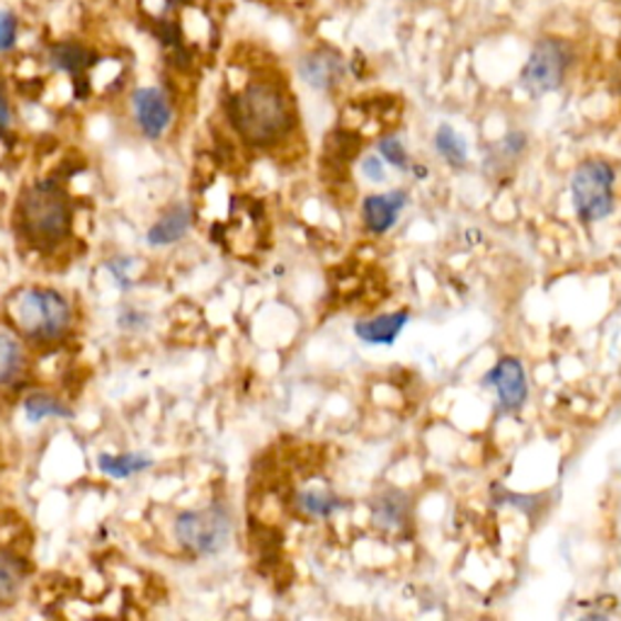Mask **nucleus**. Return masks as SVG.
I'll return each instance as SVG.
<instances>
[{"label":"nucleus","instance_id":"nucleus-2","mask_svg":"<svg viewBox=\"0 0 621 621\" xmlns=\"http://www.w3.org/2000/svg\"><path fill=\"white\" fill-rule=\"evenodd\" d=\"M18 226L34 246H56L71 231V201L54 180L34 183L18 201Z\"/></svg>","mask_w":621,"mask_h":621},{"label":"nucleus","instance_id":"nucleus-25","mask_svg":"<svg viewBox=\"0 0 621 621\" xmlns=\"http://www.w3.org/2000/svg\"><path fill=\"white\" fill-rule=\"evenodd\" d=\"M413 3H442V0H413Z\"/></svg>","mask_w":621,"mask_h":621},{"label":"nucleus","instance_id":"nucleus-5","mask_svg":"<svg viewBox=\"0 0 621 621\" xmlns=\"http://www.w3.org/2000/svg\"><path fill=\"white\" fill-rule=\"evenodd\" d=\"M234 525L221 505L205 510H185L175 519V537L183 549L197 556H217L231 541Z\"/></svg>","mask_w":621,"mask_h":621},{"label":"nucleus","instance_id":"nucleus-9","mask_svg":"<svg viewBox=\"0 0 621 621\" xmlns=\"http://www.w3.org/2000/svg\"><path fill=\"white\" fill-rule=\"evenodd\" d=\"M408 205V195L403 189H391L386 195H370L362 201V221L366 231L382 236L394 228L403 207Z\"/></svg>","mask_w":621,"mask_h":621},{"label":"nucleus","instance_id":"nucleus-17","mask_svg":"<svg viewBox=\"0 0 621 621\" xmlns=\"http://www.w3.org/2000/svg\"><path fill=\"white\" fill-rule=\"evenodd\" d=\"M49 63H52L54 71L81 75L93 63V56L87 49L79 44H56L52 52H49Z\"/></svg>","mask_w":621,"mask_h":621},{"label":"nucleus","instance_id":"nucleus-15","mask_svg":"<svg viewBox=\"0 0 621 621\" xmlns=\"http://www.w3.org/2000/svg\"><path fill=\"white\" fill-rule=\"evenodd\" d=\"M22 415H24V421L37 425V423L49 421V417H71L73 413L69 405L61 403L56 396L44 394V391H37V394H30L22 401Z\"/></svg>","mask_w":621,"mask_h":621},{"label":"nucleus","instance_id":"nucleus-23","mask_svg":"<svg viewBox=\"0 0 621 621\" xmlns=\"http://www.w3.org/2000/svg\"><path fill=\"white\" fill-rule=\"evenodd\" d=\"M362 173L366 175V180H372V183H384L386 180L384 161L379 158V156L362 158Z\"/></svg>","mask_w":621,"mask_h":621},{"label":"nucleus","instance_id":"nucleus-13","mask_svg":"<svg viewBox=\"0 0 621 621\" xmlns=\"http://www.w3.org/2000/svg\"><path fill=\"white\" fill-rule=\"evenodd\" d=\"M24 578H28V566L20 556L0 551V610H8L20 600Z\"/></svg>","mask_w":621,"mask_h":621},{"label":"nucleus","instance_id":"nucleus-18","mask_svg":"<svg viewBox=\"0 0 621 621\" xmlns=\"http://www.w3.org/2000/svg\"><path fill=\"white\" fill-rule=\"evenodd\" d=\"M24 370V352L20 340L10 333H0V386L12 384Z\"/></svg>","mask_w":621,"mask_h":621},{"label":"nucleus","instance_id":"nucleus-12","mask_svg":"<svg viewBox=\"0 0 621 621\" xmlns=\"http://www.w3.org/2000/svg\"><path fill=\"white\" fill-rule=\"evenodd\" d=\"M299 73L315 91H331L342 79V61L333 52H311L301 59Z\"/></svg>","mask_w":621,"mask_h":621},{"label":"nucleus","instance_id":"nucleus-14","mask_svg":"<svg viewBox=\"0 0 621 621\" xmlns=\"http://www.w3.org/2000/svg\"><path fill=\"white\" fill-rule=\"evenodd\" d=\"M154 466V459L144 452H124V454H100L97 468L110 478H132L136 474H144Z\"/></svg>","mask_w":621,"mask_h":621},{"label":"nucleus","instance_id":"nucleus-21","mask_svg":"<svg viewBox=\"0 0 621 621\" xmlns=\"http://www.w3.org/2000/svg\"><path fill=\"white\" fill-rule=\"evenodd\" d=\"M405 505L399 503V496H386L376 503V522L384 527H399L403 522Z\"/></svg>","mask_w":621,"mask_h":621},{"label":"nucleus","instance_id":"nucleus-19","mask_svg":"<svg viewBox=\"0 0 621 621\" xmlns=\"http://www.w3.org/2000/svg\"><path fill=\"white\" fill-rule=\"evenodd\" d=\"M299 510L309 517H331L338 510L345 508L340 498L331 496V493H319V490H307L299 496Z\"/></svg>","mask_w":621,"mask_h":621},{"label":"nucleus","instance_id":"nucleus-3","mask_svg":"<svg viewBox=\"0 0 621 621\" xmlns=\"http://www.w3.org/2000/svg\"><path fill=\"white\" fill-rule=\"evenodd\" d=\"M12 323L18 331L34 342H54L69 333L71 303L54 289L20 291L10 307Z\"/></svg>","mask_w":621,"mask_h":621},{"label":"nucleus","instance_id":"nucleus-22","mask_svg":"<svg viewBox=\"0 0 621 621\" xmlns=\"http://www.w3.org/2000/svg\"><path fill=\"white\" fill-rule=\"evenodd\" d=\"M18 34H20V22H18V18L12 15L10 10L0 12V54L12 52V49H15Z\"/></svg>","mask_w":621,"mask_h":621},{"label":"nucleus","instance_id":"nucleus-16","mask_svg":"<svg viewBox=\"0 0 621 621\" xmlns=\"http://www.w3.org/2000/svg\"><path fill=\"white\" fill-rule=\"evenodd\" d=\"M435 148L437 154L445 158L452 168H464L468 161V146L466 138L449 124H442L435 132Z\"/></svg>","mask_w":621,"mask_h":621},{"label":"nucleus","instance_id":"nucleus-1","mask_svg":"<svg viewBox=\"0 0 621 621\" xmlns=\"http://www.w3.org/2000/svg\"><path fill=\"white\" fill-rule=\"evenodd\" d=\"M234 130L250 146H272L291 130V107L282 87L256 81L240 91L228 105Z\"/></svg>","mask_w":621,"mask_h":621},{"label":"nucleus","instance_id":"nucleus-8","mask_svg":"<svg viewBox=\"0 0 621 621\" xmlns=\"http://www.w3.org/2000/svg\"><path fill=\"white\" fill-rule=\"evenodd\" d=\"M486 384L496 389L498 401L505 411H519L529 396V384H527V372L522 362L517 358H500L496 366L488 372Z\"/></svg>","mask_w":621,"mask_h":621},{"label":"nucleus","instance_id":"nucleus-7","mask_svg":"<svg viewBox=\"0 0 621 621\" xmlns=\"http://www.w3.org/2000/svg\"><path fill=\"white\" fill-rule=\"evenodd\" d=\"M132 112L138 130L146 138H161L173 122L170 97L156 85L136 87L132 95Z\"/></svg>","mask_w":621,"mask_h":621},{"label":"nucleus","instance_id":"nucleus-20","mask_svg":"<svg viewBox=\"0 0 621 621\" xmlns=\"http://www.w3.org/2000/svg\"><path fill=\"white\" fill-rule=\"evenodd\" d=\"M376 148H379V154H382V158L386 163H391V166L399 168V170H408V151H405V146L401 144L399 136L379 138Z\"/></svg>","mask_w":621,"mask_h":621},{"label":"nucleus","instance_id":"nucleus-24","mask_svg":"<svg viewBox=\"0 0 621 621\" xmlns=\"http://www.w3.org/2000/svg\"><path fill=\"white\" fill-rule=\"evenodd\" d=\"M10 122H12V110H10L6 93L0 91V136L10 130Z\"/></svg>","mask_w":621,"mask_h":621},{"label":"nucleus","instance_id":"nucleus-6","mask_svg":"<svg viewBox=\"0 0 621 621\" xmlns=\"http://www.w3.org/2000/svg\"><path fill=\"white\" fill-rule=\"evenodd\" d=\"M570 61H573V54H570V46L563 40L541 37V40L531 46L522 75H519V85L535 97L559 91L568 75Z\"/></svg>","mask_w":621,"mask_h":621},{"label":"nucleus","instance_id":"nucleus-10","mask_svg":"<svg viewBox=\"0 0 621 621\" xmlns=\"http://www.w3.org/2000/svg\"><path fill=\"white\" fill-rule=\"evenodd\" d=\"M408 321H411L408 311L384 313V315H376V319L354 323V335H358L362 342H366V345L391 348L401 338L403 328L408 325Z\"/></svg>","mask_w":621,"mask_h":621},{"label":"nucleus","instance_id":"nucleus-4","mask_svg":"<svg viewBox=\"0 0 621 621\" xmlns=\"http://www.w3.org/2000/svg\"><path fill=\"white\" fill-rule=\"evenodd\" d=\"M614 168L602 158H588L570 177V199L573 209L586 224H598L614 209Z\"/></svg>","mask_w":621,"mask_h":621},{"label":"nucleus","instance_id":"nucleus-11","mask_svg":"<svg viewBox=\"0 0 621 621\" xmlns=\"http://www.w3.org/2000/svg\"><path fill=\"white\" fill-rule=\"evenodd\" d=\"M195 214L187 205H177L173 209H168L163 217L148 228L146 234V244L151 248H163V246H173L177 240L185 238V234L193 228Z\"/></svg>","mask_w":621,"mask_h":621}]
</instances>
